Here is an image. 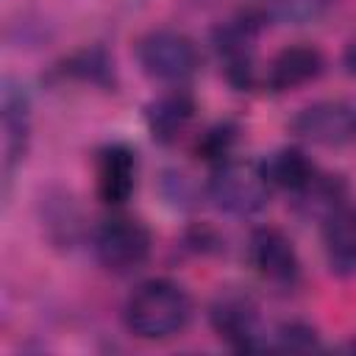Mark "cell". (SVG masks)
<instances>
[{
    "mask_svg": "<svg viewBox=\"0 0 356 356\" xmlns=\"http://www.w3.org/2000/svg\"><path fill=\"white\" fill-rule=\"evenodd\" d=\"M331 0H267L264 14L281 22H292V25H303L312 22L323 14V8Z\"/></svg>",
    "mask_w": 356,
    "mask_h": 356,
    "instance_id": "cell-18",
    "label": "cell"
},
{
    "mask_svg": "<svg viewBox=\"0 0 356 356\" xmlns=\"http://www.w3.org/2000/svg\"><path fill=\"white\" fill-rule=\"evenodd\" d=\"M323 248L331 273L356 275V209L342 206L323 222Z\"/></svg>",
    "mask_w": 356,
    "mask_h": 356,
    "instance_id": "cell-14",
    "label": "cell"
},
{
    "mask_svg": "<svg viewBox=\"0 0 356 356\" xmlns=\"http://www.w3.org/2000/svg\"><path fill=\"white\" fill-rule=\"evenodd\" d=\"M264 19V11H242L214 31V50L222 61L225 81L239 92L256 86V39Z\"/></svg>",
    "mask_w": 356,
    "mask_h": 356,
    "instance_id": "cell-4",
    "label": "cell"
},
{
    "mask_svg": "<svg viewBox=\"0 0 356 356\" xmlns=\"http://www.w3.org/2000/svg\"><path fill=\"white\" fill-rule=\"evenodd\" d=\"M58 72L64 78H75L92 86H111L114 83V64L103 47H83L61 61Z\"/></svg>",
    "mask_w": 356,
    "mask_h": 356,
    "instance_id": "cell-16",
    "label": "cell"
},
{
    "mask_svg": "<svg viewBox=\"0 0 356 356\" xmlns=\"http://www.w3.org/2000/svg\"><path fill=\"white\" fill-rule=\"evenodd\" d=\"M122 317L128 331L139 339H170L186 328L192 317V298L170 278H150L128 295Z\"/></svg>",
    "mask_w": 356,
    "mask_h": 356,
    "instance_id": "cell-1",
    "label": "cell"
},
{
    "mask_svg": "<svg viewBox=\"0 0 356 356\" xmlns=\"http://www.w3.org/2000/svg\"><path fill=\"white\" fill-rule=\"evenodd\" d=\"M261 170L273 189H284L289 195L298 192L317 172V167L309 161V156L300 147H289V145L267 153L261 159Z\"/></svg>",
    "mask_w": 356,
    "mask_h": 356,
    "instance_id": "cell-15",
    "label": "cell"
},
{
    "mask_svg": "<svg viewBox=\"0 0 356 356\" xmlns=\"http://www.w3.org/2000/svg\"><path fill=\"white\" fill-rule=\"evenodd\" d=\"M136 61L150 81L184 86L195 78L200 67V53L195 39H189L186 33L172 28H156L136 42Z\"/></svg>",
    "mask_w": 356,
    "mask_h": 356,
    "instance_id": "cell-3",
    "label": "cell"
},
{
    "mask_svg": "<svg viewBox=\"0 0 356 356\" xmlns=\"http://www.w3.org/2000/svg\"><path fill=\"white\" fill-rule=\"evenodd\" d=\"M195 117V97L184 86H172L145 106V125L159 145H172Z\"/></svg>",
    "mask_w": 356,
    "mask_h": 356,
    "instance_id": "cell-11",
    "label": "cell"
},
{
    "mask_svg": "<svg viewBox=\"0 0 356 356\" xmlns=\"http://www.w3.org/2000/svg\"><path fill=\"white\" fill-rule=\"evenodd\" d=\"M209 323L214 334L234 350H264L267 334L259 323V306L248 292L225 289L209 306Z\"/></svg>",
    "mask_w": 356,
    "mask_h": 356,
    "instance_id": "cell-6",
    "label": "cell"
},
{
    "mask_svg": "<svg viewBox=\"0 0 356 356\" xmlns=\"http://www.w3.org/2000/svg\"><path fill=\"white\" fill-rule=\"evenodd\" d=\"M3 134H6V181H11V172L25 159L28 139H31V97L28 92L14 83L11 78L3 81Z\"/></svg>",
    "mask_w": 356,
    "mask_h": 356,
    "instance_id": "cell-10",
    "label": "cell"
},
{
    "mask_svg": "<svg viewBox=\"0 0 356 356\" xmlns=\"http://www.w3.org/2000/svg\"><path fill=\"white\" fill-rule=\"evenodd\" d=\"M92 250L97 261L117 275L139 270L153 250V236L142 220L117 214L103 220L92 234Z\"/></svg>",
    "mask_w": 356,
    "mask_h": 356,
    "instance_id": "cell-5",
    "label": "cell"
},
{
    "mask_svg": "<svg viewBox=\"0 0 356 356\" xmlns=\"http://www.w3.org/2000/svg\"><path fill=\"white\" fill-rule=\"evenodd\" d=\"M248 259L261 281L292 286L300 275V259L292 239L275 225H259L248 239Z\"/></svg>",
    "mask_w": 356,
    "mask_h": 356,
    "instance_id": "cell-8",
    "label": "cell"
},
{
    "mask_svg": "<svg viewBox=\"0 0 356 356\" xmlns=\"http://www.w3.org/2000/svg\"><path fill=\"white\" fill-rule=\"evenodd\" d=\"M345 67H348V72H350V75H356V42L345 50Z\"/></svg>",
    "mask_w": 356,
    "mask_h": 356,
    "instance_id": "cell-21",
    "label": "cell"
},
{
    "mask_svg": "<svg viewBox=\"0 0 356 356\" xmlns=\"http://www.w3.org/2000/svg\"><path fill=\"white\" fill-rule=\"evenodd\" d=\"M236 139H239V125L231 122V120H222L211 128H206L195 145V153L211 164H220L225 159H231L234 147H236Z\"/></svg>",
    "mask_w": 356,
    "mask_h": 356,
    "instance_id": "cell-17",
    "label": "cell"
},
{
    "mask_svg": "<svg viewBox=\"0 0 356 356\" xmlns=\"http://www.w3.org/2000/svg\"><path fill=\"white\" fill-rule=\"evenodd\" d=\"M289 128L303 142L337 147L356 136V108L345 100H317L303 106L289 120Z\"/></svg>",
    "mask_w": 356,
    "mask_h": 356,
    "instance_id": "cell-7",
    "label": "cell"
},
{
    "mask_svg": "<svg viewBox=\"0 0 356 356\" xmlns=\"http://www.w3.org/2000/svg\"><path fill=\"white\" fill-rule=\"evenodd\" d=\"M270 181L261 161L225 159L211 167L206 181V197L231 217H256L270 203Z\"/></svg>",
    "mask_w": 356,
    "mask_h": 356,
    "instance_id": "cell-2",
    "label": "cell"
},
{
    "mask_svg": "<svg viewBox=\"0 0 356 356\" xmlns=\"http://www.w3.org/2000/svg\"><path fill=\"white\" fill-rule=\"evenodd\" d=\"M292 206L303 220H317L323 225L334 211L348 206V184L342 175L317 170L298 192H292Z\"/></svg>",
    "mask_w": 356,
    "mask_h": 356,
    "instance_id": "cell-13",
    "label": "cell"
},
{
    "mask_svg": "<svg viewBox=\"0 0 356 356\" xmlns=\"http://www.w3.org/2000/svg\"><path fill=\"white\" fill-rule=\"evenodd\" d=\"M195 3H206V0H195Z\"/></svg>",
    "mask_w": 356,
    "mask_h": 356,
    "instance_id": "cell-22",
    "label": "cell"
},
{
    "mask_svg": "<svg viewBox=\"0 0 356 356\" xmlns=\"http://www.w3.org/2000/svg\"><path fill=\"white\" fill-rule=\"evenodd\" d=\"M323 67H325V58L317 47L289 44L273 56L264 81L273 92H289V89H298V86L314 81L323 72Z\"/></svg>",
    "mask_w": 356,
    "mask_h": 356,
    "instance_id": "cell-12",
    "label": "cell"
},
{
    "mask_svg": "<svg viewBox=\"0 0 356 356\" xmlns=\"http://www.w3.org/2000/svg\"><path fill=\"white\" fill-rule=\"evenodd\" d=\"M278 350H317L320 339L317 331L303 320H286L273 331V345Z\"/></svg>",
    "mask_w": 356,
    "mask_h": 356,
    "instance_id": "cell-19",
    "label": "cell"
},
{
    "mask_svg": "<svg viewBox=\"0 0 356 356\" xmlns=\"http://www.w3.org/2000/svg\"><path fill=\"white\" fill-rule=\"evenodd\" d=\"M95 175H97L100 200L108 206H122L136 186V153L122 142H111L100 147Z\"/></svg>",
    "mask_w": 356,
    "mask_h": 356,
    "instance_id": "cell-9",
    "label": "cell"
},
{
    "mask_svg": "<svg viewBox=\"0 0 356 356\" xmlns=\"http://www.w3.org/2000/svg\"><path fill=\"white\" fill-rule=\"evenodd\" d=\"M161 195L175 209H192L197 203V189L181 170H164L161 172Z\"/></svg>",
    "mask_w": 356,
    "mask_h": 356,
    "instance_id": "cell-20",
    "label": "cell"
}]
</instances>
